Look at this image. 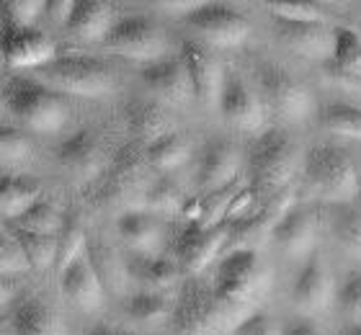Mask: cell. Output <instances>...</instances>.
<instances>
[{
  "instance_id": "obj_5",
  "label": "cell",
  "mask_w": 361,
  "mask_h": 335,
  "mask_svg": "<svg viewBox=\"0 0 361 335\" xmlns=\"http://www.w3.org/2000/svg\"><path fill=\"white\" fill-rule=\"evenodd\" d=\"M305 181L320 199L331 204H351L361 194V178L351 157L336 145H317L305 160Z\"/></svg>"
},
{
  "instance_id": "obj_17",
  "label": "cell",
  "mask_w": 361,
  "mask_h": 335,
  "mask_svg": "<svg viewBox=\"0 0 361 335\" xmlns=\"http://www.w3.org/2000/svg\"><path fill=\"white\" fill-rule=\"evenodd\" d=\"M140 78L147 88L160 96L168 104L186 106L188 101H194V85L186 73V65L178 54H168L163 60H155L150 65H142Z\"/></svg>"
},
{
  "instance_id": "obj_38",
  "label": "cell",
  "mask_w": 361,
  "mask_h": 335,
  "mask_svg": "<svg viewBox=\"0 0 361 335\" xmlns=\"http://www.w3.org/2000/svg\"><path fill=\"white\" fill-rule=\"evenodd\" d=\"M338 307H341V315L351 320L354 325H361V271L351 274L343 281V286L338 289Z\"/></svg>"
},
{
  "instance_id": "obj_15",
  "label": "cell",
  "mask_w": 361,
  "mask_h": 335,
  "mask_svg": "<svg viewBox=\"0 0 361 335\" xmlns=\"http://www.w3.org/2000/svg\"><path fill=\"white\" fill-rule=\"evenodd\" d=\"M227 240V227L217 230H202L194 224H186L176 238V261L186 276H199L217 255H222Z\"/></svg>"
},
{
  "instance_id": "obj_16",
  "label": "cell",
  "mask_w": 361,
  "mask_h": 335,
  "mask_svg": "<svg viewBox=\"0 0 361 335\" xmlns=\"http://www.w3.org/2000/svg\"><path fill=\"white\" fill-rule=\"evenodd\" d=\"M333 294H336V286H333L331 268L323 261V255L312 253L307 258V263L302 266L300 274H297V279H294V307L305 315L325 312L328 305L333 302Z\"/></svg>"
},
{
  "instance_id": "obj_13",
  "label": "cell",
  "mask_w": 361,
  "mask_h": 335,
  "mask_svg": "<svg viewBox=\"0 0 361 335\" xmlns=\"http://www.w3.org/2000/svg\"><path fill=\"white\" fill-rule=\"evenodd\" d=\"M0 52L3 60L13 67H42L54 60V42L39 26H13L3 21L0 31Z\"/></svg>"
},
{
  "instance_id": "obj_20",
  "label": "cell",
  "mask_w": 361,
  "mask_h": 335,
  "mask_svg": "<svg viewBox=\"0 0 361 335\" xmlns=\"http://www.w3.org/2000/svg\"><path fill=\"white\" fill-rule=\"evenodd\" d=\"M62 294L70 305L78 307L80 312H96L98 307L104 305L106 289L101 279H98L96 268L90 263L88 253L83 258H78L68 271H62Z\"/></svg>"
},
{
  "instance_id": "obj_8",
  "label": "cell",
  "mask_w": 361,
  "mask_h": 335,
  "mask_svg": "<svg viewBox=\"0 0 361 335\" xmlns=\"http://www.w3.org/2000/svg\"><path fill=\"white\" fill-rule=\"evenodd\" d=\"M286 212H292V188H284L274 199L264 201L245 219L227 224V240L222 255L233 253V250H258L274 235V227L284 219Z\"/></svg>"
},
{
  "instance_id": "obj_28",
  "label": "cell",
  "mask_w": 361,
  "mask_h": 335,
  "mask_svg": "<svg viewBox=\"0 0 361 335\" xmlns=\"http://www.w3.org/2000/svg\"><path fill=\"white\" fill-rule=\"evenodd\" d=\"M176 302L160 294V291H137L124 299V315L137 325H160L166 320H173Z\"/></svg>"
},
{
  "instance_id": "obj_7",
  "label": "cell",
  "mask_w": 361,
  "mask_h": 335,
  "mask_svg": "<svg viewBox=\"0 0 361 335\" xmlns=\"http://www.w3.org/2000/svg\"><path fill=\"white\" fill-rule=\"evenodd\" d=\"M104 44L114 52L124 54L129 60H140L145 65L168 57L166 31L147 16H121L119 21L114 23V29L109 31Z\"/></svg>"
},
{
  "instance_id": "obj_44",
  "label": "cell",
  "mask_w": 361,
  "mask_h": 335,
  "mask_svg": "<svg viewBox=\"0 0 361 335\" xmlns=\"http://www.w3.org/2000/svg\"><path fill=\"white\" fill-rule=\"evenodd\" d=\"M73 8H75L73 0H49V3H44V16L52 23L68 26L70 16H73Z\"/></svg>"
},
{
  "instance_id": "obj_35",
  "label": "cell",
  "mask_w": 361,
  "mask_h": 335,
  "mask_svg": "<svg viewBox=\"0 0 361 335\" xmlns=\"http://www.w3.org/2000/svg\"><path fill=\"white\" fill-rule=\"evenodd\" d=\"M13 227H18V230L23 232H34V235H60L62 227H65V222H62L60 212L49 204V201H39V204H34L31 209H26L18 219H13Z\"/></svg>"
},
{
  "instance_id": "obj_23",
  "label": "cell",
  "mask_w": 361,
  "mask_h": 335,
  "mask_svg": "<svg viewBox=\"0 0 361 335\" xmlns=\"http://www.w3.org/2000/svg\"><path fill=\"white\" fill-rule=\"evenodd\" d=\"M129 279L137 281L145 291H163L173 286L183 271H180L176 258L155 253H132L127 258Z\"/></svg>"
},
{
  "instance_id": "obj_34",
  "label": "cell",
  "mask_w": 361,
  "mask_h": 335,
  "mask_svg": "<svg viewBox=\"0 0 361 335\" xmlns=\"http://www.w3.org/2000/svg\"><path fill=\"white\" fill-rule=\"evenodd\" d=\"M235 196H238V191L233 186L199 196V222L194 227H202V230H217V227H222L227 222V217H230V207H233Z\"/></svg>"
},
{
  "instance_id": "obj_45",
  "label": "cell",
  "mask_w": 361,
  "mask_h": 335,
  "mask_svg": "<svg viewBox=\"0 0 361 335\" xmlns=\"http://www.w3.org/2000/svg\"><path fill=\"white\" fill-rule=\"evenodd\" d=\"M284 335H328V333H325L323 328H317L315 322L297 320V322H292V325L284 330Z\"/></svg>"
},
{
  "instance_id": "obj_33",
  "label": "cell",
  "mask_w": 361,
  "mask_h": 335,
  "mask_svg": "<svg viewBox=\"0 0 361 335\" xmlns=\"http://www.w3.org/2000/svg\"><path fill=\"white\" fill-rule=\"evenodd\" d=\"M188 140L186 134L171 132L166 137H160L158 142H152L147 147V160H150V168H158V171H173L180 163H186L188 157Z\"/></svg>"
},
{
  "instance_id": "obj_12",
  "label": "cell",
  "mask_w": 361,
  "mask_h": 335,
  "mask_svg": "<svg viewBox=\"0 0 361 335\" xmlns=\"http://www.w3.org/2000/svg\"><path fill=\"white\" fill-rule=\"evenodd\" d=\"M178 57L186 65V73L194 85V96L202 106H219L222 85H225V70L219 65L217 54L202 42L186 39L180 44Z\"/></svg>"
},
{
  "instance_id": "obj_39",
  "label": "cell",
  "mask_w": 361,
  "mask_h": 335,
  "mask_svg": "<svg viewBox=\"0 0 361 335\" xmlns=\"http://www.w3.org/2000/svg\"><path fill=\"white\" fill-rule=\"evenodd\" d=\"M0 152L3 163H21L31 155V140L18 127H3L0 129Z\"/></svg>"
},
{
  "instance_id": "obj_22",
  "label": "cell",
  "mask_w": 361,
  "mask_h": 335,
  "mask_svg": "<svg viewBox=\"0 0 361 335\" xmlns=\"http://www.w3.org/2000/svg\"><path fill=\"white\" fill-rule=\"evenodd\" d=\"M119 21L114 16V6L106 0H75L73 16L68 21V34L85 42H106L114 23Z\"/></svg>"
},
{
  "instance_id": "obj_32",
  "label": "cell",
  "mask_w": 361,
  "mask_h": 335,
  "mask_svg": "<svg viewBox=\"0 0 361 335\" xmlns=\"http://www.w3.org/2000/svg\"><path fill=\"white\" fill-rule=\"evenodd\" d=\"M6 230L13 235L21 248L26 250L29 255V263L31 268H39V271H44V268L54 266L57 263V245H60V235L54 238V235H34V232H23L13 224H6Z\"/></svg>"
},
{
  "instance_id": "obj_6",
  "label": "cell",
  "mask_w": 361,
  "mask_h": 335,
  "mask_svg": "<svg viewBox=\"0 0 361 335\" xmlns=\"http://www.w3.org/2000/svg\"><path fill=\"white\" fill-rule=\"evenodd\" d=\"M253 80H256L258 96L266 109L276 114L284 121H305L315 111V101L307 85H302L286 67L271 60H258L253 65Z\"/></svg>"
},
{
  "instance_id": "obj_18",
  "label": "cell",
  "mask_w": 361,
  "mask_h": 335,
  "mask_svg": "<svg viewBox=\"0 0 361 335\" xmlns=\"http://www.w3.org/2000/svg\"><path fill=\"white\" fill-rule=\"evenodd\" d=\"M240 171V155L235 150L233 142L227 140H212L202 152L199 171H196V183L202 188V194H212L219 188L233 186Z\"/></svg>"
},
{
  "instance_id": "obj_42",
  "label": "cell",
  "mask_w": 361,
  "mask_h": 335,
  "mask_svg": "<svg viewBox=\"0 0 361 335\" xmlns=\"http://www.w3.org/2000/svg\"><path fill=\"white\" fill-rule=\"evenodd\" d=\"M39 13H44V3L37 0H11L3 3V21L13 26H34Z\"/></svg>"
},
{
  "instance_id": "obj_43",
  "label": "cell",
  "mask_w": 361,
  "mask_h": 335,
  "mask_svg": "<svg viewBox=\"0 0 361 335\" xmlns=\"http://www.w3.org/2000/svg\"><path fill=\"white\" fill-rule=\"evenodd\" d=\"M233 335H284V330H279V325L271 320L269 315L256 312L253 317H248V320L243 322Z\"/></svg>"
},
{
  "instance_id": "obj_40",
  "label": "cell",
  "mask_w": 361,
  "mask_h": 335,
  "mask_svg": "<svg viewBox=\"0 0 361 335\" xmlns=\"http://www.w3.org/2000/svg\"><path fill=\"white\" fill-rule=\"evenodd\" d=\"M29 266H31L29 255H26V250L21 248V243L3 227V243H0V268H3V276L21 274V271H26Z\"/></svg>"
},
{
  "instance_id": "obj_37",
  "label": "cell",
  "mask_w": 361,
  "mask_h": 335,
  "mask_svg": "<svg viewBox=\"0 0 361 335\" xmlns=\"http://www.w3.org/2000/svg\"><path fill=\"white\" fill-rule=\"evenodd\" d=\"M88 245H90V240L83 232V227L75 222H65V227H62V232H60L57 263H54V266L62 268V271H68L78 258H83V255L88 253Z\"/></svg>"
},
{
  "instance_id": "obj_4",
  "label": "cell",
  "mask_w": 361,
  "mask_h": 335,
  "mask_svg": "<svg viewBox=\"0 0 361 335\" xmlns=\"http://www.w3.org/2000/svg\"><path fill=\"white\" fill-rule=\"evenodd\" d=\"M248 165L250 178H253L250 188L256 191L258 201L264 204V201L281 194L284 188H289V178L294 176V165H297V147L289 140V134L269 129L250 147Z\"/></svg>"
},
{
  "instance_id": "obj_24",
  "label": "cell",
  "mask_w": 361,
  "mask_h": 335,
  "mask_svg": "<svg viewBox=\"0 0 361 335\" xmlns=\"http://www.w3.org/2000/svg\"><path fill=\"white\" fill-rule=\"evenodd\" d=\"M127 121L129 132L135 134V140L145 147H150L152 142H158L160 137L173 132L171 116L158 101H135L127 109Z\"/></svg>"
},
{
  "instance_id": "obj_36",
  "label": "cell",
  "mask_w": 361,
  "mask_h": 335,
  "mask_svg": "<svg viewBox=\"0 0 361 335\" xmlns=\"http://www.w3.org/2000/svg\"><path fill=\"white\" fill-rule=\"evenodd\" d=\"M145 204L155 212V214H180V209L186 204V196L178 188V183H173L171 178H160L152 186H147L145 194Z\"/></svg>"
},
{
  "instance_id": "obj_26",
  "label": "cell",
  "mask_w": 361,
  "mask_h": 335,
  "mask_svg": "<svg viewBox=\"0 0 361 335\" xmlns=\"http://www.w3.org/2000/svg\"><path fill=\"white\" fill-rule=\"evenodd\" d=\"M116 230H119L121 240L135 253H152L160 245V238H163L160 222L152 214L142 212V209H127V212H121L119 219H116Z\"/></svg>"
},
{
  "instance_id": "obj_25",
  "label": "cell",
  "mask_w": 361,
  "mask_h": 335,
  "mask_svg": "<svg viewBox=\"0 0 361 335\" xmlns=\"http://www.w3.org/2000/svg\"><path fill=\"white\" fill-rule=\"evenodd\" d=\"M54 157L57 163L65 165L68 171L75 173H93L101 163V145H98L96 134L88 132V129H80V132H73L70 137L54 147Z\"/></svg>"
},
{
  "instance_id": "obj_19",
  "label": "cell",
  "mask_w": 361,
  "mask_h": 335,
  "mask_svg": "<svg viewBox=\"0 0 361 335\" xmlns=\"http://www.w3.org/2000/svg\"><path fill=\"white\" fill-rule=\"evenodd\" d=\"M271 240L276 243V248L289 258H302L315 248L317 240V217L312 209L294 207L292 212H286L284 219L274 227Z\"/></svg>"
},
{
  "instance_id": "obj_11",
  "label": "cell",
  "mask_w": 361,
  "mask_h": 335,
  "mask_svg": "<svg viewBox=\"0 0 361 335\" xmlns=\"http://www.w3.org/2000/svg\"><path fill=\"white\" fill-rule=\"evenodd\" d=\"M274 31L281 44L302 60L328 62L336 47V29L325 21H284L274 18Z\"/></svg>"
},
{
  "instance_id": "obj_9",
  "label": "cell",
  "mask_w": 361,
  "mask_h": 335,
  "mask_svg": "<svg viewBox=\"0 0 361 335\" xmlns=\"http://www.w3.org/2000/svg\"><path fill=\"white\" fill-rule=\"evenodd\" d=\"M183 21L212 47H238L250 34L248 18L225 3H199Z\"/></svg>"
},
{
  "instance_id": "obj_3",
  "label": "cell",
  "mask_w": 361,
  "mask_h": 335,
  "mask_svg": "<svg viewBox=\"0 0 361 335\" xmlns=\"http://www.w3.org/2000/svg\"><path fill=\"white\" fill-rule=\"evenodd\" d=\"M37 80L75 96H106L116 88V73L109 62L80 52L54 54V60L37 70Z\"/></svg>"
},
{
  "instance_id": "obj_47",
  "label": "cell",
  "mask_w": 361,
  "mask_h": 335,
  "mask_svg": "<svg viewBox=\"0 0 361 335\" xmlns=\"http://www.w3.org/2000/svg\"><path fill=\"white\" fill-rule=\"evenodd\" d=\"M343 335H361V325H354V328H348Z\"/></svg>"
},
{
  "instance_id": "obj_2",
  "label": "cell",
  "mask_w": 361,
  "mask_h": 335,
  "mask_svg": "<svg viewBox=\"0 0 361 335\" xmlns=\"http://www.w3.org/2000/svg\"><path fill=\"white\" fill-rule=\"evenodd\" d=\"M8 114L39 134H57L68 121V106L57 90L34 78H11L3 88Z\"/></svg>"
},
{
  "instance_id": "obj_27",
  "label": "cell",
  "mask_w": 361,
  "mask_h": 335,
  "mask_svg": "<svg viewBox=\"0 0 361 335\" xmlns=\"http://www.w3.org/2000/svg\"><path fill=\"white\" fill-rule=\"evenodd\" d=\"M42 201V186L37 181L23 178V176H3L0 181V212L8 222H13L18 217Z\"/></svg>"
},
{
  "instance_id": "obj_46",
  "label": "cell",
  "mask_w": 361,
  "mask_h": 335,
  "mask_svg": "<svg viewBox=\"0 0 361 335\" xmlns=\"http://www.w3.org/2000/svg\"><path fill=\"white\" fill-rule=\"evenodd\" d=\"M85 335H135L124 328H116V325H106V322H98L96 328H90Z\"/></svg>"
},
{
  "instance_id": "obj_14",
  "label": "cell",
  "mask_w": 361,
  "mask_h": 335,
  "mask_svg": "<svg viewBox=\"0 0 361 335\" xmlns=\"http://www.w3.org/2000/svg\"><path fill=\"white\" fill-rule=\"evenodd\" d=\"M264 101L248 83L243 80L238 73L225 75L222 96H219V111L233 127L240 132H258L264 127Z\"/></svg>"
},
{
  "instance_id": "obj_30",
  "label": "cell",
  "mask_w": 361,
  "mask_h": 335,
  "mask_svg": "<svg viewBox=\"0 0 361 335\" xmlns=\"http://www.w3.org/2000/svg\"><path fill=\"white\" fill-rule=\"evenodd\" d=\"M320 127L328 129L331 134L348 137V140L361 142V109L346 101H331L317 111Z\"/></svg>"
},
{
  "instance_id": "obj_31",
  "label": "cell",
  "mask_w": 361,
  "mask_h": 335,
  "mask_svg": "<svg viewBox=\"0 0 361 335\" xmlns=\"http://www.w3.org/2000/svg\"><path fill=\"white\" fill-rule=\"evenodd\" d=\"M333 235L351 258L361 261V204H338L333 209Z\"/></svg>"
},
{
  "instance_id": "obj_21",
  "label": "cell",
  "mask_w": 361,
  "mask_h": 335,
  "mask_svg": "<svg viewBox=\"0 0 361 335\" xmlns=\"http://www.w3.org/2000/svg\"><path fill=\"white\" fill-rule=\"evenodd\" d=\"M325 78L338 83L343 88L361 90V37L354 29L338 26L333 57L323 62Z\"/></svg>"
},
{
  "instance_id": "obj_10",
  "label": "cell",
  "mask_w": 361,
  "mask_h": 335,
  "mask_svg": "<svg viewBox=\"0 0 361 335\" xmlns=\"http://www.w3.org/2000/svg\"><path fill=\"white\" fill-rule=\"evenodd\" d=\"M6 322L11 335H68L62 315L34 291H16L6 307Z\"/></svg>"
},
{
  "instance_id": "obj_41",
  "label": "cell",
  "mask_w": 361,
  "mask_h": 335,
  "mask_svg": "<svg viewBox=\"0 0 361 335\" xmlns=\"http://www.w3.org/2000/svg\"><path fill=\"white\" fill-rule=\"evenodd\" d=\"M269 11L274 18H284V21H325L323 11L312 3L297 0V3H269Z\"/></svg>"
},
{
  "instance_id": "obj_29",
  "label": "cell",
  "mask_w": 361,
  "mask_h": 335,
  "mask_svg": "<svg viewBox=\"0 0 361 335\" xmlns=\"http://www.w3.org/2000/svg\"><path fill=\"white\" fill-rule=\"evenodd\" d=\"M88 258L96 268L98 279L104 284L106 291H116L121 289V279L129 276L127 271V261H121V255L114 250L111 245H106L104 240H90L88 245Z\"/></svg>"
},
{
  "instance_id": "obj_1",
  "label": "cell",
  "mask_w": 361,
  "mask_h": 335,
  "mask_svg": "<svg viewBox=\"0 0 361 335\" xmlns=\"http://www.w3.org/2000/svg\"><path fill=\"white\" fill-rule=\"evenodd\" d=\"M271 268L258 250H233L222 255L209 276H188L173 310L176 335L235 333L258 312L271 289Z\"/></svg>"
}]
</instances>
